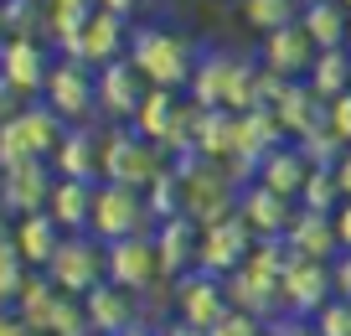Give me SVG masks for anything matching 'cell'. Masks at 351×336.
<instances>
[{
    "instance_id": "681fc988",
    "label": "cell",
    "mask_w": 351,
    "mask_h": 336,
    "mask_svg": "<svg viewBox=\"0 0 351 336\" xmlns=\"http://www.w3.org/2000/svg\"><path fill=\"white\" fill-rule=\"evenodd\" d=\"M21 336H47V331H32V326H21Z\"/></svg>"
},
{
    "instance_id": "d6a6232c",
    "label": "cell",
    "mask_w": 351,
    "mask_h": 336,
    "mask_svg": "<svg viewBox=\"0 0 351 336\" xmlns=\"http://www.w3.org/2000/svg\"><path fill=\"white\" fill-rule=\"evenodd\" d=\"M145 202H150V217H155V223H165V217H181V176L165 166L160 181L145 192Z\"/></svg>"
},
{
    "instance_id": "f6af8a7d",
    "label": "cell",
    "mask_w": 351,
    "mask_h": 336,
    "mask_svg": "<svg viewBox=\"0 0 351 336\" xmlns=\"http://www.w3.org/2000/svg\"><path fill=\"white\" fill-rule=\"evenodd\" d=\"M0 336H21V321H16V311H0Z\"/></svg>"
},
{
    "instance_id": "f1b7e54d",
    "label": "cell",
    "mask_w": 351,
    "mask_h": 336,
    "mask_svg": "<svg viewBox=\"0 0 351 336\" xmlns=\"http://www.w3.org/2000/svg\"><path fill=\"white\" fill-rule=\"evenodd\" d=\"M310 88H315L320 98H341V93H351V47H330V52H315V67H310V78H305Z\"/></svg>"
},
{
    "instance_id": "c3c4849f",
    "label": "cell",
    "mask_w": 351,
    "mask_h": 336,
    "mask_svg": "<svg viewBox=\"0 0 351 336\" xmlns=\"http://www.w3.org/2000/svg\"><path fill=\"white\" fill-rule=\"evenodd\" d=\"M5 36H11V26H5V11H0V42H5Z\"/></svg>"
},
{
    "instance_id": "4fadbf2b",
    "label": "cell",
    "mask_w": 351,
    "mask_h": 336,
    "mask_svg": "<svg viewBox=\"0 0 351 336\" xmlns=\"http://www.w3.org/2000/svg\"><path fill=\"white\" fill-rule=\"evenodd\" d=\"M52 186H57V171H52L47 161L11 166V171H0V212H11V217L47 212V202H52Z\"/></svg>"
},
{
    "instance_id": "d6986e66",
    "label": "cell",
    "mask_w": 351,
    "mask_h": 336,
    "mask_svg": "<svg viewBox=\"0 0 351 336\" xmlns=\"http://www.w3.org/2000/svg\"><path fill=\"white\" fill-rule=\"evenodd\" d=\"M222 290H228V305L243 315H253V321H274V315H285V284L269 280V274L258 269H232L228 280H222Z\"/></svg>"
},
{
    "instance_id": "603a6c76",
    "label": "cell",
    "mask_w": 351,
    "mask_h": 336,
    "mask_svg": "<svg viewBox=\"0 0 351 336\" xmlns=\"http://www.w3.org/2000/svg\"><path fill=\"white\" fill-rule=\"evenodd\" d=\"M310 171H315V166L305 161V150H300L295 140H285V145H274V150L258 161V176H253V181H263L269 192H279V197H289V202H300V192H305Z\"/></svg>"
},
{
    "instance_id": "4dcf8cb0",
    "label": "cell",
    "mask_w": 351,
    "mask_h": 336,
    "mask_svg": "<svg viewBox=\"0 0 351 336\" xmlns=\"http://www.w3.org/2000/svg\"><path fill=\"white\" fill-rule=\"evenodd\" d=\"M36 269H26V259L11 249V243H0V311H11L16 295L26 290V280H32Z\"/></svg>"
},
{
    "instance_id": "83f0119b",
    "label": "cell",
    "mask_w": 351,
    "mask_h": 336,
    "mask_svg": "<svg viewBox=\"0 0 351 336\" xmlns=\"http://www.w3.org/2000/svg\"><path fill=\"white\" fill-rule=\"evenodd\" d=\"M57 300H62V290H57L47 274H32V280H26V290L16 295L11 311H16V321H21V326H32V331H47V326H52Z\"/></svg>"
},
{
    "instance_id": "2e32d148",
    "label": "cell",
    "mask_w": 351,
    "mask_h": 336,
    "mask_svg": "<svg viewBox=\"0 0 351 336\" xmlns=\"http://www.w3.org/2000/svg\"><path fill=\"white\" fill-rule=\"evenodd\" d=\"M295 212H300V202H289V197L269 192L263 181H248V186L238 192V217H243V228L253 233V243H263V238H285L289 223H295Z\"/></svg>"
},
{
    "instance_id": "7a4b0ae2",
    "label": "cell",
    "mask_w": 351,
    "mask_h": 336,
    "mask_svg": "<svg viewBox=\"0 0 351 336\" xmlns=\"http://www.w3.org/2000/svg\"><path fill=\"white\" fill-rule=\"evenodd\" d=\"M171 171L181 176V217H191L197 228L238 212V192L243 186L228 176L222 161H202L197 150H186V155H171Z\"/></svg>"
},
{
    "instance_id": "ba28073f",
    "label": "cell",
    "mask_w": 351,
    "mask_h": 336,
    "mask_svg": "<svg viewBox=\"0 0 351 336\" xmlns=\"http://www.w3.org/2000/svg\"><path fill=\"white\" fill-rule=\"evenodd\" d=\"M228 311L232 305H228V290H222L217 274L191 269V274H181V280H171V321H186V326H197V331H212Z\"/></svg>"
},
{
    "instance_id": "9a60e30c",
    "label": "cell",
    "mask_w": 351,
    "mask_h": 336,
    "mask_svg": "<svg viewBox=\"0 0 351 336\" xmlns=\"http://www.w3.org/2000/svg\"><path fill=\"white\" fill-rule=\"evenodd\" d=\"M93 78H99V114H104V120H109V124H134V114H140V104H145V93H150V83L134 73L130 57H119V63L99 67Z\"/></svg>"
},
{
    "instance_id": "3957f363",
    "label": "cell",
    "mask_w": 351,
    "mask_h": 336,
    "mask_svg": "<svg viewBox=\"0 0 351 336\" xmlns=\"http://www.w3.org/2000/svg\"><path fill=\"white\" fill-rule=\"evenodd\" d=\"M165 166H171V155H165L160 145H150L134 124L104 130V181L130 186V192H150Z\"/></svg>"
},
{
    "instance_id": "836d02e7",
    "label": "cell",
    "mask_w": 351,
    "mask_h": 336,
    "mask_svg": "<svg viewBox=\"0 0 351 336\" xmlns=\"http://www.w3.org/2000/svg\"><path fill=\"white\" fill-rule=\"evenodd\" d=\"M47 336H93V326H88V311H83V300H77V295H62V300H57Z\"/></svg>"
},
{
    "instance_id": "7dc6e473",
    "label": "cell",
    "mask_w": 351,
    "mask_h": 336,
    "mask_svg": "<svg viewBox=\"0 0 351 336\" xmlns=\"http://www.w3.org/2000/svg\"><path fill=\"white\" fill-rule=\"evenodd\" d=\"M11 228H16V217H11V212H0V243H11Z\"/></svg>"
},
{
    "instance_id": "484cf974",
    "label": "cell",
    "mask_w": 351,
    "mask_h": 336,
    "mask_svg": "<svg viewBox=\"0 0 351 336\" xmlns=\"http://www.w3.org/2000/svg\"><path fill=\"white\" fill-rule=\"evenodd\" d=\"M93 186H99V181H62V176H57L52 202H47V217H52L62 233H88V217H93Z\"/></svg>"
},
{
    "instance_id": "cb8c5ba5",
    "label": "cell",
    "mask_w": 351,
    "mask_h": 336,
    "mask_svg": "<svg viewBox=\"0 0 351 336\" xmlns=\"http://www.w3.org/2000/svg\"><path fill=\"white\" fill-rule=\"evenodd\" d=\"M62 238L67 233L57 228L47 212H32V217H16V228H11V249L26 259V269H36L42 274L47 264H52V254L62 249Z\"/></svg>"
},
{
    "instance_id": "ab89813d",
    "label": "cell",
    "mask_w": 351,
    "mask_h": 336,
    "mask_svg": "<svg viewBox=\"0 0 351 336\" xmlns=\"http://www.w3.org/2000/svg\"><path fill=\"white\" fill-rule=\"evenodd\" d=\"M330 280H336V295L351 300V249H341L336 259H330Z\"/></svg>"
},
{
    "instance_id": "60d3db41",
    "label": "cell",
    "mask_w": 351,
    "mask_h": 336,
    "mask_svg": "<svg viewBox=\"0 0 351 336\" xmlns=\"http://www.w3.org/2000/svg\"><path fill=\"white\" fill-rule=\"evenodd\" d=\"M330 176H336V186H341V202H351V150H341V161L330 166Z\"/></svg>"
},
{
    "instance_id": "d4e9b609",
    "label": "cell",
    "mask_w": 351,
    "mask_h": 336,
    "mask_svg": "<svg viewBox=\"0 0 351 336\" xmlns=\"http://www.w3.org/2000/svg\"><path fill=\"white\" fill-rule=\"evenodd\" d=\"M285 243H289V254H300V259H336L341 254V243H336V217H326V212H305L300 207L295 212V223H289V233H285Z\"/></svg>"
},
{
    "instance_id": "f546056e",
    "label": "cell",
    "mask_w": 351,
    "mask_h": 336,
    "mask_svg": "<svg viewBox=\"0 0 351 336\" xmlns=\"http://www.w3.org/2000/svg\"><path fill=\"white\" fill-rule=\"evenodd\" d=\"M300 11H305L300 0H243V21H248L258 36L295 26V21H300Z\"/></svg>"
},
{
    "instance_id": "52a82bcc",
    "label": "cell",
    "mask_w": 351,
    "mask_h": 336,
    "mask_svg": "<svg viewBox=\"0 0 351 336\" xmlns=\"http://www.w3.org/2000/svg\"><path fill=\"white\" fill-rule=\"evenodd\" d=\"M42 104L62 124H93V114H99V78H93V67L73 63V57H57L52 78L42 88Z\"/></svg>"
},
{
    "instance_id": "7bdbcfd3",
    "label": "cell",
    "mask_w": 351,
    "mask_h": 336,
    "mask_svg": "<svg viewBox=\"0 0 351 336\" xmlns=\"http://www.w3.org/2000/svg\"><path fill=\"white\" fill-rule=\"evenodd\" d=\"M336 243H341V249H351V202L336 207Z\"/></svg>"
},
{
    "instance_id": "30bf717a",
    "label": "cell",
    "mask_w": 351,
    "mask_h": 336,
    "mask_svg": "<svg viewBox=\"0 0 351 336\" xmlns=\"http://www.w3.org/2000/svg\"><path fill=\"white\" fill-rule=\"evenodd\" d=\"M109 284H119V290H130V295H155L160 284H171L160 274V254H155L150 233L109 243Z\"/></svg>"
},
{
    "instance_id": "e575fe53",
    "label": "cell",
    "mask_w": 351,
    "mask_h": 336,
    "mask_svg": "<svg viewBox=\"0 0 351 336\" xmlns=\"http://www.w3.org/2000/svg\"><path fill=\"white\" fill-rule=\"evenodd\" d=\"M310 326H315V336H351V300L346 295H330Z\"/></svg>"
},
{
    "instance_id": "f35d334b",
    "label": "cell",
    "mask_w": 351,
    "mask_h": 336,
    "mask_svg": "<svg viewBox=\"0 0 351 336\" xmlns=\"http://www.w3.org/2000/svg\"><path fill=\"white\" fill-rule=\"evenodd\" d=\"M26 104H36V98H26V93H16L11 83H5V78H0V124H11L16 114H21Z\"/></svg>"
},
{
    "instance_id": "4316f807",
    "label": "cell",
    "mask_w": 351,
    "mask_h": 336,
    "mask_svg": "<svg viewBox=\"0 0 351 336\" xmlns=\"http://www.w3.org/2000/svg\"><path fill=\"white\" fill-rule=\"evenodd\" d=\"M300 26H305V36L315 42V52H330V47H346L351 11L341 0H320V5H305V11H300Z\"/></svg>"
},
{
    "instance_id": "6da1fadb",
    "label": "cell",
    "mask_w": 351,
    "mask_h": 336,
    "mask_svg": "<svg viewBox=\"0 0 351 336\" xmlns=\"http://www.w3.org/2000/svg\"><path fill=\"white\" fill-rule=\"evenodd\" d=\"M134 63V73L145 78L150 88H191V73H197L202 52L191 36L171 32V26H134L130 32V52H124Z\"/></svg>"
},
{
    "instance_id": "44dd1931",
    "label": "cell",
    "mask_w": 351,
    "mask_h": 336,
    "mask_svg": "<svg viewBox=\"0 0 351 336\" xmlns=\"http://www.w3.org/2000/svg\"><path fill=\"white\" fill-rule=\"evenodd\" d=\"M155 254H160V274L165 280H181V274L197 269L202 259V228L191 223V217H165V223H155Z\"/></svg>"
},
{
    "instance_id": "ac0fdd59",
    "label": "cell",
    "mask_w": 351,
    "mask_h": 336,
    "mask_svg": "<svg viewBox=\"0 0 351 336\" xmlns=\"http://www.w3.org/2000/svg\"><path fill=\"white\" fill-rule=\"evenodd\" d=\"M258 67H269L274 78L285 83H305L310 67H315V42L305 36V26H285V32H269L263 36V52H258Z\"/></svg>"
},
{
    "instance_id": "bcb514c9",
    "label": "cell",
    "mask_w": 351,
    "mask_h": 336,
    "mask_svg": "<svg viewBox=\"0 0 351 336\" xmlns=\"http://www.w3.org/2000/svg\"><path fill=\"white\" fill-rule=\"evenodd\" d=\"M119 336H160V326H150V321H140V326H130V331H119Z\"/></svg>"
},
{
    "instance_id": "74e56055",
    "label": "cell",
    "mask_w": 351,
    "mask_h": 336,
    "mask_svg": "<svg viewBox=\"0 0 351 336\" xmlns=\"http://www.w3.org/2000/svg\"><path fill=\"white\" fill-rule=\"evenodd\" d=\"M263 336H315V326L300 315H274V321H263Z\"/></svg>"
},
{
    "instance_id": "9c48e42d",
    "label": "cell",
    "mask_w": 351,
    "mask_h": 336,
    "mask_svg": "<svg viewBox=\"0 0 351 336\" xmlns=\"http://www.w3.org/2000/svg\"><path fill=\"white\" fill-rule=\"evenodd\" d=\"M130 32L134 26L130 21H119V16H109V11H93L83 21V32H73L62 42V57H73V63H83V67H109V63H119L124 52H130Z\"/></svg>"
},
{
    "instance_id": "8d00e7d4",
    "label": "cell",
    "mask_w": 351,
    "mask_h": 336,
    "mask_svg": "<svg viewBox=\"0 0 351 336\" xmlns=\"http://www.w3.org/2000/svg\"><path fill=\"white\" fill-rule=\"evenodd\" d=\"M207 336H263V321H253V315H243V311H228Z\"/></svg>"
},
{
    "instance_id": "7402d4cb",
    "label": "cell",
    "mask_w": 351,
    "mask_h": 336,
    "mask_svg": "<svg viewBox=\"0 0 351 336\" xmlns=\"http://www.w3.org/2000/svg\"><path fill=\"white\" fill-rule=\"evenodd\" d=\"M274 120H279V130H285V140L300 145L315 130H326V98L310 83H289L285 93H279V104H274Z\"/></svg>"
},
{
    "instance_id": "1f68e13d",
    "label": "cell",
    "mask_w": 351,
    "mask_h": 336,
    "mask_svg": "<svg viewBox=\"0 0 351 336\" xmlns=\"http://www.w3.org/2000/svg\"><path fill=\"white\" fill-rule=\"evenodd\" d=\"M300 207H305V212H326V217H336V207H341V186H336V176H330V171H310L305 192H300Z\"/></svg>"
},
{
    "instance_id": "5bb4252c",
    "label": "cell",
    "mask_w": 351,
    "mask_h": 336,
    "mask_svg": "<svg viewBox=\"0 0 351 336\" xmlns=\"http://www.w3.org/2000/svg\"><path fill=\"white\" fill-rule=\"evenodd\" d=\"M47 166H52L62 181H104V130H93V124H67Z\"/></svg>"
},
{
    "instance_id": "b9f144b4",
    "label": "cell",
    "mask_w": 351,
    "mask_h": 336,
    "mask_svg": "<svg viewBox=\"0 0 351 336\" xmlns=\"http://www.w3.org/2000/svg\"><path fill=\"white\" fill-rule=\"evenodd\" d=\"M140 5H145V0H99V11L119 16V21H130V16H140Z\"/></svg>"
},
{
    "instance_id": "5b68a950",
    "label": "cell",
    "mask_w": 351,
    "mask_h": 336,
    "mask_svg": "<svg viewBox=\"0 0 351 336\" xmlns=\"http://www.w3.org/2000/svg\"><path fill=\"white\" fill-rule=\"evenodd\" d=\"M42 274L62 295H77V300H83L88 290H99V284L109 280V243H99L93 233H67L62 249L52 254V264H47Z\"/></svg>"
},
{
    "instance_id": "8fae6325",
    "label": "cell",
    "mask_w": 351,
    "mask_h": 336,
    "mask_svg": "<svg viewBox=\"0 0 351 336\" xmlns=\"http://www.w3.org/2000/svg\"><path fill=\"white\" fill-rule=\"evenodd\" d=\"M248 254H253V233L243 228L238 212H228V217H217V223H207V228H202V259H197V269L228 280L232 269H243V264H248Z\"/></svg>"
},
{
    "instance_id": "277c9868",
    "label": "cell",
    "mask_w": 351,
    "mask_h": 336,
    "mask_svg": "<svg viewBox=\"0 0 351 336\" xmlns=\"http://www.w3.org/2000/svg\"><path fill=\"white\" fill-rule=\"evenodd\" d=\"M62 130H67V124L57 120L42 98H36V104H26L11 124H0V171L26 166V161H52Z\"/></svg>"
},
{
    "instance_id": "e0dca14e",
    "label": "cell",
    "mask_w": 351,
    "mask_h": 336,
    "mask_svg": "<svg viewBox=\"0 0 351 336\" xmlns=\"http://www.w3.org/2000/svg\"><path fill=\"white\" fill-rule=\"evenodd\" d=\"M336 295V280H330L326 259H300L289 264L285 274V315H300V321H315V311Z\"/></svg>"
},
{
    "instance_id": "ffe728a7",
    "label": "cell",
    "mask_w": 351,
    "mask_h": 336,
    "mask_svg": "<svg viewBox=\"0 0 351 336\" xmlns=\"http://www.w3.org/2000/svg\"><path fill=\"white\" fill-rule=\"evenodd\" d=\"M83 311H88L93 336H119V331H130V326L145 321V300L130 295V290H119V284H109V280L83 295Z\"/></svg>"
},
{
    "instance_id": "7c38bea8",
    "label": "cell",
    "mask_w": 351,
    "mask_h": 336,
    "mask_svg": "<svg viewBox=\"0 0 351 336\" xmlns=\"http://www.w3.org/2000/svg\"><path fill=\"white\" fill-rule=\"evenodd\" d=\"M52 63L57 57L47 52L36 36H5V42H0V78L26 98H42L47 78H52Z\"/></svg>"
},
{
    "instance_id": "8992f818",
    "label": "cell",
    "mask_w": 351,
    "mask_h": 336,
    "mask_svg": "<svg viewBox=\"0 0 351 336\" xmlns=\"http://www.w3.org/2000/svg\"><path fill=\"white\" fill-rule=\"evenodd\" d=\"M88 233H93L99 243H119V238H134V233H155V217H150L145 192L99 181V186H93V217H88Z\"/></svg>"
},
{
    "instance_id": "ee69618b",
    "label": "cell",
    "mask_w": 351,
    "mask_h": 336,
    "mask_svg": "<svg viewBox=\"0 0 351 336\" xmlns=\"http://www.w3.org/2000/svg\"><path fill=\"white\" fill-rule=\"evenodd\" d=\"M160 336H207V331H197V326H186V321H165Z\"/></svg>"
},
{
    "instance_id": "f907efd6",
    "label": "cell",
    "mask_w": 351,
    "mask_h": 336,
    "mask_svg": "<svg viewBox=\"0 0 351 336\" xmlns=\"http://www.w3.org/2000/svg\"><path fill=\"white\" fill-rule=\"evenodd\" d=\"M346 47H351V36H346Z\"/></svg>"
},
{
    "instance_id": "d590c367",
    "label": "cell",
    "mask_w": 351,
    "mask_h": 336,
    "mask_svg": "<svg viewBox=\"0 0 351 336\" xmlns=\"http://www.w3.org/2000/svg\"><path fill=\"white\" fill-rule=\"evenodd\" d=\"M326 130L351 150V93H341V98H330V104H326Z\"/></svg>"
}]
</instances>
